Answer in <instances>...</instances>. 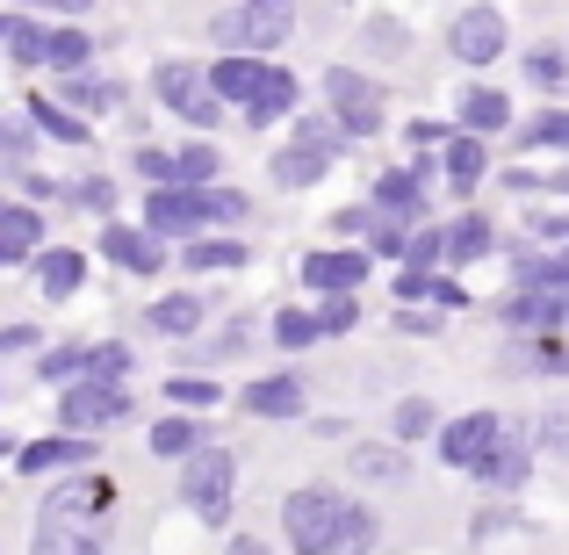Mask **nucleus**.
<instances>
[{"label":"nucleus","instance_id":"obj_1","mask_svg":"<svg viewBox=\"0 0 569 555\" xmlns=\"http://www.w3.org/2000/svg\"><path fill=\"white\" fill-rule=\"evenodd\" d=\"M209 95H217V101H238V109H246V123L267 130V123H281V116L303 101V87H296L281 66H267V58H217V66H209Z\"/></svg>","mask_w":569,"mask_h":555},{"label":"nucleus","instance_id":"obj_2","mask_svg":"<svg viewBox=\"0 0 569 555\" xmlns=\"http://www.w3.org/2000/svg\"><path fill=\"white\" fill-rule=\"evenodd\" d=\"M246 217V195L238 188H152L144 195V231L167 246V238H202L209 224H238Z\"/></svg>","mask_w":569,"mask_h":555},{"label":"nucleus","instance_id":"obj_3","mask_svg":"<svg viewBox=\"0 0 569 555\" xmlns=\"http://www.w3.org/2000/svg\"><path fill=\"white\" fill-rule=\"evenodd\" d=\"M353 513H361V498H339V490H325V484H303V490H289V505H281V534H289L296 555H347Z\"/></svg>","mask_w":569,"mask_h":555},{"label":"nucleus","instance_id":"obj_4","mask_svg":"<svg viewBox=\"0 0 569 555\" xmlns=\"http://www.w3.org/2000/svg\"><path fill=\"white\" fill-rule=\"evenodd\" d=\"M289 29H296V8H281V0H238V8L209 14V37L223 43V58H260V51H274Z\"/></svg>","mask_w":569,"mask_h":555},{"label":"nucleus","instance_id":"obj_5","mask_svg":"<svg viewBox=\"0 0 569 555\" xmlns=\"http://www.w3.org/2000/svg\"><path fill=\"white\" fill-rule=\"evenodd\" d=\"M325 101H332L339 138H376V130L389 123L382 87L368 80V72H353V66H332V72H325Z\"/></svg>","mask_w":569,"mask_h":555},{"label":"nucleus","instance_id":"obj_6","mask_svg":"<svg viewBox=\"0 0 569 555\" xmlns=\"http://www.w3.org/2000/svg\"><path fill=\"white\" fill-rule=\"evenodd\" d=\"M152 95H159V109H173V116H181V123H194V130H217V116H223V101L209 95V72L188 66V58L152 66Z\"/></svg>","mask_w":569,"mask_h":555},{"label":"nucleus","instance_id":"obj_7","mask_svg":"<svg viewBox=\"0 0 569 555\" xmlns=\"http://www.w3.org/2000/svg\"><path fill=\"white\" fill-rule=\"evenodd\" d=\"M231 476H238L231 447H202V455L181 462V498L194 505V519H209V527L231 519Z\"/></svg>","mask_w":569,"mask_h":555},{"label":"nucleus","instance_id":"obj_8","mask_svg":"<svg viewBox=\"0 0 569 555\" xmlns=\"http://www.w3.org/2000/svg\"><path fill=\"white\" fill-rule=\"evenodd\" d=\"M123 418H130V389H101V383L58 389V433H72V440H87L101 426H123Z\"/></svg>","mask_w":569,"mask_h":555},{"label":"nucleus","instance_id":"obj_9","mask_svg":"<svg viewBox=\"0 0 569 555\" xmlns=\"http://www.w3.org/2000/svg\"><path fill=\"white\" fill-rule=\"evenodd\" d=\"M498 447H505V418L498 412H469V418H455V426H440V462H447V469L476 476Z\"/></svg>","mask_w":569,"mask_h":555},{"label":"nucleus","instance_id":"obj_10","mask_svg":"<svg viewBox=\"0 0 569 555\" xmlns=\"http://www.w3.org/2000/svg\"><path fill=\"white\" fill-rule=\"evenodd\" d=\"M505 14L498 8H455L447 14V51L461 58V66H490V58H505Z\"/></svg>","mask_w":569,"mask_h":555},{"label":"nucleus","instance_id":"obj_11","mask_svg":"<svg viewBox=\"0 0 569 555\" xmlns=\"http://www.w3.org/2000/svg\"><path fill=\"white\" fill-rule=\"evenodd\" d=\"M116 505V484L109 476H72V484H58L51 498H43L37 519H72V527H94V519H109Z\"/></svg>","mask_w":569,"mask_h":555},{"label":"nucleus","instance_id":"obj_12","mask_svg":"<svg viewBox=\"0 0 569 555\" xmlns=\"http://www.w3.org/2000/svg\"><path fill=\"white\" fill-rule=\"evenodd\" d=\"M101 260L123 267V275H159V267H167V246H159L152 231H138V224H101Z\"/></svg>","mask_w":569,"mask_h":555},{"label":"nucleus","instance_id":"obj_13","mask_svg":"<svg viewBox=\"0 0 569 555\" xmlns=\"http://www.w3.org/2000/svg\"><path fill=\"white\" fill-rule=\"evenodd\" d=\"M303 281L318 296H353L368 281V252H353V246H332V252H310L303 260Z\"/></svg>","mask_w":569,"mask_h":555},{"label":"nucleus","instance_id":"obj_14","mask_svg":"<svg viewBox=\"0 0 569 555\" xmlns=\"http://www.w3.org/2000/svg\"><path fill=\"white\" fill-rule=\"evenodd\" d=\"M37 246H43V209L0 195V267H22Z\"/></svg>","mask_w":569,"mask_h":555},{"label":"nucleus","instance_id":"obj_15","mask_svg":"<svg viewBox=\"0 0 569 555\" xmlns=\"http://www.w3.org/2000/svg\"><path fill=\"white\" fill-rule=\"evenodd\" d=\"M332 159H339V152H325V145L289 138L274 159H267V174H274V188H310V181H325V174H332Z\"/></svg>","mask_w":569,"mask_h":555},{"label":"nucleus","instance_id":"obj_16","mask_svg":"<svg viewBox=\"0 0 569 555\" xmlns=\"http://www.w3.org/2000/svg\"><path fill=\"white\" fill-rule=\"evenodd\" d=\"M246 412L252 418H303V375H260V383H246Z\"/></svg>","mask_w":569,"mask_h":555},{"label":"nucleus","instance_id":"obj_17","mask_svg":"<svg viewBox=\"0 0 569 555\" xmlns=\"http://www.w3.org/2000/svg\"><path fill=\"white\" fill-rule=\"evenodd\" d=\"M87 455H94V440H72V433H51V440H29L22 455H14V469H22V476H51V469H80Z\"/></svg>","mask_w":569,"mask_h":555},{"label":"nucleus","instance_id":"obj_18","mask_svg":"<svg viewBox=\"0 0 569 555\" xmlns=\"http://www.w3.org/2000/svg\"><path fill=\"white\" fill-rule=\"evenodd\" d=\"M376 209L389 224H418V217H426V181H418L411 167L382 174V181H376Z\"/></svg>","mask_w":569,"mask_h":555},{"label":"nucleus","instance_id":"obj_19","mask_svg":"<svg viewBox=\"0 0 569 555\" xmlns=\"http://www.w3.org/2000/svg\"><path fill=\"white\" fill-rule=\"evenodd\" d=\"M58 109H72L80 123H87V116H109V109H123V80H94V72H80V80L58 87Z\"/></svg>","mask_w":569,"mask_h":555},{"label":"nucleus","instance_id":"obj_20","mask_svg":"<svg viewBox=\"0 0 569 555\" xmlns=\"http://www.w3.org/2000/svg\"><path fill=\"white\" fill-rule=\"evenodd\" d=\"M498 318L512 325V333H556V325L569 318V304H562V296H527V289H519V296L498 304Z\"/></svg>","mask_w":569,"mask_h":555},{"label":"nucleus","instance_id":"obj_21","mask_svg":"<svg viewBox=\"0 0 569 555\" xmlns=\"http://www.w3.org/2000/svg\"><path fill=\"white\" fill-rule=\"evenodd\" d=\"M80 281H87V252H72V246H51V252L37 260V289L51 296V304L80 296Z\"/></svg>","mask_w":569,"mask_h":555},{"label":"nucleus","instance_id":"obj_22","mask_svg":"<svg viewBox=\"0 0 569 555\" xmlns=\"http://www.w3.org/2000/svg\"><path fill=\"white\" fill-rule=\"evenodd\" d=\"M37 555H109L101 527H72V519H37Z\"/></svg>","mask_w":569,"mask_h":555},{"label":"nucleus","instance_id":"obj_23","mask_svg":"<svg viewBox=\"0 0 569 555\" xmlns=\"http://www.w3.org/2000/svg\"><path fill=\"white\" fill-rule=\"evenodd\" d=\"M144 447H152L159 462H188V455H202V447H209V433H202V418L173 412V418H159V426H152V440H144Z\"/></svg>","mask_w":569,"mask_h":555},{"label":"nucleus","instance_id":"obj_24","mask_svg":"<svg viewBox=\"0 0 569 555\" xmlns=\"http://www.w3.org/2000/svg\"><path fill=\"white\" fill-rule=\"evenodd\" d=\"M512 123V95L505 87H461V130L483 138V130H505Z\"/></svg>","mask_w":569,"mask_h":555},{"label":"nucleus","instance_id":"obj_25","mask_svg":"<svg viewBox=\"0 0 569 555\" xmlns=\"http://www.w3.org/2000/svg\"><path fill=\"white\" fill-rule=\"evenodd\" d=\"M144 325H152L159 339H194V325H202V296H188V289L159 296V304L144 310Z\"/></svg>","mask_w":569,"mask_h":555},{"label":"nucleus","instance_id":"obj_26","mask_svg":"<svg viewBox=\"0 0 569 555\" xmlns=\"http://www.w3.org/2000/svg\"><path fill=\"white\" fill-rule=\"evenodd\" d=\"M22 116L37 123V138H58V145H87V123H80L72 109H58L51 95H29V101H22Z\"/></svg>","mask_w":569,"mask_h":555},{"label":"nucleus","instance_id":"obj_27","mask_svg":"<svg viewBox=\"0 0 569 555\" xmlns=\"http://www.w3.org/2000/svg\"><path fill=\"white\" fill-rule=\"evenodd\" d=\"M87 58H94V37H87V29H51V43H43V66H51V72L80 80Z\"/></svg>","mask_w":569,"mask_h":555},{"label":"nucleus","instance_id":"obj_28","mask_svg":"<svg viewBox=\"0 0 569 555\" xmlns=\"http://www.w3.org/2000/svg\"><path fill=\"white\" fill-rule=\"evenodd\" d=\"M181 267H194V275H231V267H246V246L238 238H194L181 252Z\"/></svg>","mask_w":569,"mask_h":555},{"label":"nucleus","instance_id":"obj_29","mask_svg":"<svg viewBox=\"0 0 569 555\" xmlns=\"http://www.w3.org/2000/svg\"><path fill=\"white\" fill-rule=\"evenodd\" d=\"M527 469H533V455H527V447H519V440H505V447H498V455H490V462H483V469H476V476H483L490 490H505V498H512V490L527 484Z\"/></svg>","mask_w":569,"mask_h":555},{"label":"nucleus","instance_id":"obj_30","mask_svg":"<svg viewBox=\"0 0 569 555\" xmlns=\"http://www.w3.org/2000/svg\"><path fill=\"white\" fill-rule=\"evenodd\" d=\"M123 375H130V347H123V339H101V347H87V375H80V383L123 389Z\"/></svg>","mask_w":569,"mask_h":555},{"label":"nucleus","instance_id":"obj_31","mask_svg":"<svg viewBox=\"0 0 569 555\" xmlns=\"http://www.w3.org/2000/svg\"><path fill=\"white\" fill-rule=\"evenodd\" d=\"M447 181H455V188H476V181H483V138H469V130H455V138H447Z\"/></svg>","mask_w":569,"mask_h":555},{"label":"nucleus","instance_id":"obj_32","mask_svg":"<svg viewBox=\"0 0 569 555\" xmlns=\"http://www.w3.org/2000/svg\"><path fill=\"white\" fill-rule=\"evenodd\" d=\"M519 289L527 296H562L569 304V252L562 260H519Z\"/></svg>","mask_w":569,"mask_h":555},{"label":"nucleus","instance_id":"obj_33","mask_svg":"<svg viewBox=\"0 0 569 555\" xmlns=\"http://www.w3.org/2000/svg\"><path fill=\"white\" fill-rule=\"evenodd\" d=\"M37 152V123L14 109H0V167H22V159Z\"/></svg>","mask_w":569,"mask_h":555},{"label":"nucleus","instance_id":"obj_34","mask_svg":"<svg viewBox=\"0 0 569 555\" xmlns=\"http://www.w3.org/2000/svg\"><path fill=\"white\" fill-rule=\"evenodd\" d=\"M533 447L556 455V462H569V404H541V418H533Z\"/></svg>","mask_w":569,"mask_h":555},{"label":"nucleus","instance_id":"obj_35","mask_svg":"<svg viewBox=\"0 0 569 555\" xmlns=\"http://www.w3.org/2000/svg\"><path fill=\"white\" fill-rule=\"evenodd\" d=\"M318 310H274V347H289V354H303V347H318Z\"/></svg>","mask_w":569,"mask_h":555},{"label":"nucleus","instance_id":"obj_36","mask_svg":"<svg viewBox=\"0 0 569 555\" xmlns=\"http://www.w3.org/2000/svg\"><path fill=\"white\" fill-rule=\"evenodd\" d=\"M483 252H490V224H483V217H461L455 231H447V260H455V267L483 260Z\"/></svg>","mask_w":569,"mask_h":555},{"label":"nucleus","instance_id":"obj_37","mask_svg":"<svg viewBox=\"0 0 569 555\" xmlns=\"http://www.w3.org/2000/svg\"><path fill=\"white\" fill-rule=\"evenodd\" d=\"M66 202L109 217V209H116V181H109V174H80V181H66Z\"/></svg>","mask_w":569,"mask_h":555},{"label":"nucleus","instance_id":"obj_38","mask_svg":"<svg viewBox=\"0 0 569 555\" xmlns=\"http://www.w3.org/2000/svg\"><path fill=\"white\" fill-rule=\"evenodd\" d=\"M519 138L533 145V152H569V109H548V116H533Z\"/></svg>","mask_w":569,"mask_h":555},{"label":"nucleus","instance_id":"obj_39","mask_svg":"<svg viewBox=\"0 0 569 555\" xmlns=\"http://www.w3.org/2000/svg\"><path fill=\"white\" fill-rule=\"evenodd\" d=\"M43 43H51V29L29 22V14H14V37H8V58H14V66H43Z\"/></svg>","mask_w":569,"mask_h":555},{"label":"nucleus","instance_id":"obj_40","mask_svg":"<svg viewBox=\"0 0 569 555\" xmlns=\"http://www.w3.org/2000/svg\"><path fill=\"white\" fill-rule=\"evenodd\" d=\"M527 72H533V87L562 95V87H569V51H556V43H541V51L527 58Z\"/></svg>","mask_w":569,"mask_h":555},{"label":"nucleus","instance_id":"obj_41","mask_svg":"<svg viewBox=\"0 0 569 555\" xmlns=\"http://www.w3.org/2000/svg\"><path fill=\"white\" fill-rule=\"evenodd\" d=\"M37 375H43V383H80V375H87V347H51V354H43V361H37Z\"/></svg>","mask_w":569,"mask_h":555},{"label":"nucleus","instance_id":"obj_42","mask_svg":"<svg viewBox=\"0 0 569 555\" xmlns=\"http://www.w3.org/2000/svg\"><path fill=\"white\" fill-rule=\"evenodd\" d=\"M353 476H389V484H397L403 476V447H353Z\"/></svg>","mask_w":569,"mask_h":555},{"label":"nucleus","instance_id":"obj_43","mask_svg":"<svg viewBox=\"0 0 569 555\" xmlns=\"http://www.w3.org/2000/svg\"><path fill=\"white\" fill-rule=\"evenodd\" d=\"M353 325H361V304H353V296H325V310H318V333H325V339H347Z\"/></svg>","mask_w":569,"mask_h":555},{"label":"nucleus","instance_id":"obj_44","mask_svg":"<svg viewBox=\"0 0 569 555\" xmlns=\"http://www.w3.org/2000/svg\"><path fill=\"white\" fill-rule=\"evenodd\" d=\"M167 397L181 404V412H209V404H217L223 389H217V383H202V375H173V383H167Z\"/></svg>","mask_w":569,"mask_h":555},{"label":"nucleus","instance_id":"obj_45","mask_svg":"<svg viewBox=\"0 0 569 555\" xmlns=\"http://www.w3.org/2000/svg\"><path fill=\"white\" fill-rule=\"evenodd\" d=\"M389 433H397V440H426V433H432V404L426 397L397 404V426H389Z\"/></svg>","mask_w":569,"mask_h":555},{"label":"nucleus","instance_id":"obj_46","mask_svg":"<svg viewBox=\"0 0 569 555\" xmlns=\"http://www.w3.org/2000/svg\"><path fill=\"white\" fill-rule=\"evenodd\" d=\"M403 260H411V275H426L432 260H447V231H411V252H403Z\"/></svg>","mask_w":569,"mask_h":555},{"label":"nucleus","instance_id":"obj_47","mask_svg":"<svg viewBox=\"0 0 569 555\" xmlns=\"http://www.w3.org/2000/svg\"><path fill=\"white\" fill-rule=\"evenodd\" d=\"M447 325V310H397V333H411V339H432Z\"/></svg>","mask_w":569,"mask_h":555},{"label":"nucleus","instance_id":"obj_48","mask_svg":"<svg viewBox=\"0 0 569 555\" xmlns=\"http://www.w3.org/2000/svg\"><path fill=\"white\" fill-rule=\"evenodd\" d=\"M368 548H376V513L361 505V513H353V534H347V555H368Z\"/></svg>","mask_w":569,"mask_h":555},{"label":"nucleus","instance_id":"obj_49","mask_svg":"<svg viewBox=\"0 0 569 555\" xmlns=\"http://www.w3.org/2000/svg\"><path fill=\"white\" fill-rule=\"evenodd\" d=\"M368 43H376V51H403V22L376 14V22H368Z\"/></svg>","mask_w":569,"mask_h":555},{"label":"nucleus","instance_id":"obj_50","mask_svg":"<svg viewBox=\"0 0 569 555\" xmlns=\"http://www.w3.org/2000/svg\"><path fill=\"white\" fill-rule=\"evenodd\" d=\"M37 347V325H0V361H8V354H29Z\"/></svg>","mask_w":569,"mask_h":555},{"label":"nucleus","instance_id":"obj_51","mask_svg":"<svg viewBox=\"0 0 569 555\" xmlns=\"http://www.w3.org/2000/svg\"><path fill=\"white\" fill-rule=\"evenodd\" d=\"M432 304H440V310H461L469 296H461V281H440V275H432Z\"/></svg>","mask_w":569,"mask_h":555},{"label":"nucleus","instance_id":"obj_52","mask_svg":"<svg viewBox=\"0 0 569 555\" xmlns=\"http://www.w3.org/2000/svg\"><path fill=\"white\" fill-rule=\"evenodd\" d=\"M368 224H376V209H368V202H353V209H339V231H368Z\"/></svg>","mask_w":569,"mask_h":555},{"label":"nucleus","instance_id":"obj_53","mask_svg":"<svg viewBox=\"0 0 569 555\" xmlns=\"http://www.w3.org/2000/svg\"><path fill=\"white\" fill-rule=\"evenodd\" d=\"M223 555H274V548H267V542H252V534H238V542L223 548Z\"/></svg>","mask_w":569,"mask_h":555},{"label":"nucleus","instance_id":"obj_54","mask_svg":"<svg viewBox=\"0 0 569 555\" xmlns=\"http://www.w3.org/2000/svg\"><path fill=\"white\" fill-rule=\"evenodd\" d=\"M8 455H22V447H14V433H0V462H8Z\"/></svg>","mask_w":569,"mask_h":555},{"label":"nucleus","instance_id":"obj_55","mask_svg":"<svg viewBox=\"0 0 569 555\" xmlns=\"http://www.w3.org/2000/svg\"><path fill=\"white\" fill-rule=\"evenodd\" d=\"M14 37V14H0V43H8Z\"/></svg>","mask_w":569,"mask_h":555}]
</instances>
